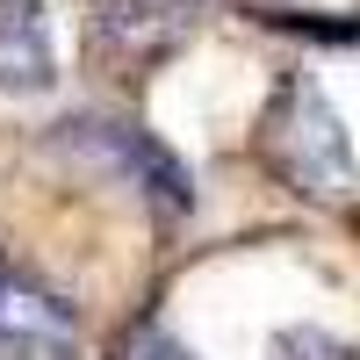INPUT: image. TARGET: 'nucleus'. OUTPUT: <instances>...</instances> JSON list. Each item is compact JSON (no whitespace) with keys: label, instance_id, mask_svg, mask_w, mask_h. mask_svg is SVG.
I'll return each instance as SVG.
<instances>
[{"label":"nucleus","instance_id":"obj_1","mask_svg":"<svg viewBox=\"0 0 360 360\" xmlns=\"http://www.w3.org/2000/svg\"><path fill=\"white\" fill-rule=\"evenodd\" d=\"M259 152H266V166H274L303 202L339 209V202H353V188H360L353 137H346V123H339V108L324 101L310 79H288L281 94H274V108H266V123H259Z\"/></svg>","mask_w":360,"mask_h":360},{"label":"nucleus","instance_id":"obj_2","mask_svg":"<svg viewBox=\"0 0 360 360\" xmlns=\"http://www.w3.org/2000/svg\"><path fill=\"white\" fill-rule=\"evenodd\" d=\"M79 317L58 288L0 266V360H72Z\"/></svg>","mask_w":360,"mask_h":360},{"label":"nucleus","instance_id":"obj_3","mask_svg":"<svg viewBox=\"0 0 360 360\" xmlns=\"http://www.w3.org/2000/svg\"><path fill=\"white\" fill-rule=\"evenodd\" d=\"M195 29L188 0H94V44L123 65H152Z\"/></svg>","mask_w":360,"mask_h":360},{"label":"nucleus","instance_id":"obj_4","mask_svg":"<svg viewBox=\"0 0 360 360\" xmlns=\"http://www.w3.org/2000/svg\"><path fill=\"white\" fill-rule=\"evenodd\" d=\"M58 79L44 0H0V94H44Z\"/></svg>","mask_w":360,"mask_h":360},{"label":"nucleus","instance_id":"obj_5","mask_svg":"<svg viewBox=\"0 0 360 360\" xmlns=\"http://www.w3.org/2000/svg\"><path fill=\"white\" fill-rule=\"evenodd\" d=\"M266 360H360V353L339 346L332 332H310V324H295V332H281L274 346H266Z\"/></svg>","mask_w":360,"mask_h":360},{"label":"nucleus","instance_id":"obj_6","mask_svg":"<svg viewBox=\"0 0 360 360\" xmlns=\"http://www.w3.org/2000/svg\"><path fill=\"white\" fill-rule=\"evenodd\" d=\"M123 360H195L180 339H166V332H152V324H144V332H130L123 339Z\"/></svg>","mask_w":360,"mask_h":360}]
</instances>
